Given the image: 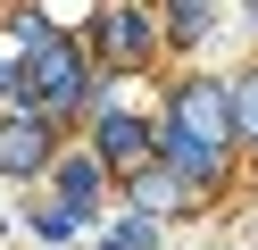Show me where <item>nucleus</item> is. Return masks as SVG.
I'll list each match as a JSON object with an SVG mask.
<instances>
[{"mask_svg": "<svg viewBox=\"0 0 258 250\" xmlns=\"http://www.w3.org/2000/svg\"><path fill=\"white\" fill-rule=\"evenodd\" d=\"M42 159H50V133H42V117L17 109V125H0V175H34Z\"/></svg>", "mask_w": 258, "mask_h": 250, "instance_id": "7ed1b4c3", "label": "nucleus"}, {"mask_svg": "<svg viewBox=\"0 0 258 250\" xmlns=\"http://www.w3.org/2000/svg\"><path fill=\"white\" fill-rule=\"evenodd\" d=\"M225 117H233L241 133H258V75H241L233 92H225Z\"/></svg>", "mask_w": 258, "mask_h": 250, "instance_id": "0eeeda50", "label": "nucleus"}, {"mask_svg": "<svg viewBox=\"0 0 258 250\" xmlns=\"http://www.w3.org/2000/svg\"><path fill=\"white\" fill-rule=\"evenodd\" d=\"M67 100H84V50H75V42H50V33H34V42H25L17 109H25V117H58Z\"/></svg>", "mask_w": 258, "mask_h": 250, "instance_id": "f03ea898", "label": "nucleus"}, {"mask_svg": "<svg viewBox=\"0 0 258 250\" xmlns=\"http://www.w3.org/2000/svg\"><path fill=\"white\" fill-rule=\"evenodd\" d=\"M100 42L117 50V59H142V50H150V17H134V9H108V17H100Z\"/></svg>", "mask_w": 258, "mask_h": 250, "instance_id": "423d86ee", "label": "nucleus"}, {"mask_svg": "<svg viewBox=\"0 0 258 250\" xmlns=\"http://www.w3.org/2000/svg\"><path fill=\"white\" fill-rule=\"evenodd\" d=\"M225 142H233V117H225V83H191V92L175 100V117H167V175L183 183V192L217 183Z\"/></svg>", "mask_w": 258, "mask_h": 250, "instance_id": "f257e3e1", "label": "nucleus"}, {"mask_svg": "<svg viewBox=\"0 0 258 250\" xmlns=\"http://www.w3.org/2000/svg\"><path fill=\"white\" fill-rule=\"evenodd\" d=\"M92 200H100V159H58V209L84 225Z\"/></svg>", "mask_w": 258, "mask_h": 250, "instance_id": "39448f33", "label": "nucleus"}, {"mask_svg": "<svg viewBox=\"0 0 258 250\" xmlns=\"http://www.w3.org/2000/svg\"><path fill=\"white\" fill-rule=\"evenodd\" d=\"M150 242H158V225H150V217H142V209L125 217L117 233H108V250H150Z\"/></svg>", "mask_w": 258, "mask_h": 250, "instance_id": "6e6552de", "label": "nucleus"}, {"mask_svg": "<svg viewBox=\"0 0 258 250\" xmlns=\"http://www.w3.org/2000/svg\"><path fill=\"white\" fill-rule=\"evenodd\" d=\"M150 142H158V133L142 125L134 109H100V150H108L117 167H142V150H150Z\"/></svg>", "mask_w": 258, "mask_h": 250, "instance_id": "20e7f679", "label": "nucleus"}, {"mask_svg": "<svg viewBox=\"0 0 258 250\" xmlns=\"http://www.w3.org/2000/svg\"><path fill=\"white\" fill-rule=\"evenodd\" d=\"M34 225H42V242H67V233H75V217H67V209H42Z\"/></svg>", "mask_w": 258, "mask_h": 250, "instance_id": "1a4fd4ad", "label": "nucleus"}, {"mask_svg": "<svg viewBox=\"0 0 258 250\" xmlns=\"http://www.w3.org/2000/svg\"><path fill=\"white\" fill-rule=\"evenodd\" d=\"M0 92H9V50H0Z\"/></svg>", "mask_w": 258, "mask_h": 250, "instance_id": "9d476101", "label": "nucleus"}, {"mask_svg": "<svg viewBox=\"0 0 258 250\" xmlns=\"http://www.w3.org/2000/svg\"><path fill=\"white\" fill-rule=\"evenodd\" d=\"M250 17H258V0H250Z\"/></svg>", "mask_w": 258, "mask_h": 250, "instance_id": "9b49d317", "label": "nucleus"}]
</instances>
